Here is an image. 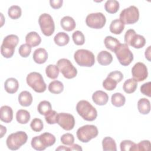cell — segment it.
I'll return each mask as SVG.
<instances>
[{"mask_svg": "<svg viewBox=\"0 0 151 151\" xmlns=\"http://www.w3.org/2000/svg\"><path fill=\"white\" fill-rule=\"evenodd\" d=\"M78 114L86 121H93L97 116V111L90 103L87 100L79 101L76 106Z\"/></svg>", "mask_w": 151, "mask_h": 151, "instance_id": "cell-1", "label": "cell"}, {"mask_svg": "<svg viewBox=\"0 0 151 151\" xmlns=\"http://www.w3.org/2000/svg\"><path fill=\"white\" fill-rule=\"evenodd\" d=\"M19 42V38L14 34L6 36L1 46V53L6 58H11L15 52V48Z\"/></svg>", "mask_w": 151, "mask_h": 151, "instance_id": "cell-2", "label": "cell"}, {"mask_svg": "<svg viewBox=\"0 0 151 151\" xmlns=\"http://www.w3.org/2000/svg\"><path fill=\"white\" fill-rule=\"evenodd\" d=\"M74 58L77 64L81 67H92L95 63V57L93 53L87 50L80 49L74 54Z\"/></svg>", "mask_w": 151, "mask_h": 151, "instance_id": "cell-3", "label": "cell"}, {"mask_svg": "<svg viewBox=\"0 0 151 151\" xmlns=\"http://www.w3.org/2000/svg\"><path fill=\"white\" fill-rule=\"evenodd\" d=\"M28 139L27 133L23 131H19L9 134L6 140V144L8 149L12 150L19 149L24 145Z\"/></svg>", "mask_w": 151, "mask_h": 151, "instance_id": "cell-4", "label": "cell"}, {"mask_svg": "<svg viewBox=\"0 0 151 151\" xmlns=\"http://www.w3.org/2000/svg\"><path fill=\"white\" fill-rule=\"evenodd\" d=\"M27 84L37 93H43L47 88V86L41 74L37 72H31L26 78Z\"/></svg>", "mask_w": 151, "mask_h": 151, "instance_id": "cell-5", "label": "cell"}, {"mask_svg": "<svg viewBox=\"0 0 151 151\" xmlns=\"http://www.w3.org/2000/svg\"><path fill=\"white\" fill-rule=\"evenodd\" d=\"M114 52L120 64L123 66L129 65L133 60V54L126 44H120Z\"/></svg>", "mask_w": 151, "mask_h": 151, "instance_id": "cell-6", "label": "cell"}, {"mask_svg": "<svg viewBox=\"0 0 151 151\" xmlns=\"http://www.w3.org/2000/svg\"><path fill=\"white\" fill-rule=\"evenodd\" d=\"M98 133L99 131L96 126L86 124L78 129L77 137L80 142L87 143L92 139L97 137Z\"/></svg>", "mask_w": 151, "mask_h": 151, "instance_id": "cell-7", "label": "cell"}, {"mask_svg": "<svg viewBox=\"0 0 151 151\" xmlns=\"http://www.w3.org/2000/svg\"><path fill=\"white\" fill-rule=\"evenodd\" d=\"M124 42L127 45L137 49L143 47L146 44V40L143 35L137 34L133 29H128L124 35Z\"/></svg>", "mask_w": 151, "mask_h": 151, "instance_id": "cell-8", "label": "cell"}, {"mask_svg": "<svg viewBox=\"0 0 151 151\" xmlns=\"http://www.w3.org/2000/svg\"><path fill=\"white\" fill-rule=\"evenodd\" d=\"M139 18L138 8L132 5L122 11L120 14V20L124 24H133L136 23Z\"/></svg>", "mask_w": 151, "mask_h": 151, "instance_id": "cell-9", "label": "cell"}, {"mask_svg": "<svg viewBox=\"0 0 151 151\" xmlns=\"http://www.w3.org/2000/svg\"><path fill=\"white\" fill-rule=\"evenodd\" d=\"M38 23L42 34L47 37L51 36L54 32L55 24L52 17L47 13H44L39 17Z\"/></svg>", "mask_w": 151, "mask_h": 151, "instance_id": "cell-10", "label": "cell"}, {"mask_svg": "<svg viewBox=\"0 0 151 151\" xmlns=\"http://www.w3.org/2000/svg\"><path fill=\"white\" fill-rule=\"evenodd\" d=\"M57 66L63 76L67 79L73 78L77 74L76 68L67 58L60 59L57 63Z\"/></svg>", "mask_w": 151, "mask_h": 151, "instance_id": "cell-11", "label": "cell"}, {"mask_svg": "<svg viewBox=\"0 0 151 151\" xmlns=\"http://www.w3.org/2000/svg\"><path fill=\"white\" fill-rule=\"evenodd\" d=\"M106 18L101 12L91 13L86 18V25L91 28L101 29L106 24Z\"/></svg>", "mask_w": 151, "mask_h": 151, "instance_id": "cell-12", "label": "cell"}, {"mask_svg": "<svg viewBox=\"0 0 151 151\" xmlns=\"http://www.w3.org/2000/svg\"><path fill=\"white\" fill-rule=\"evenodd\" d=\"M57 123L64 130L69 131L72 130L75 125L74 116L69 113H60L57 117Z\"/></svg>", "mask_w": 151, "mask_h": 151, "instance_id": "cell-13", "label": "cell"}, {"mask_svg": "<svg viewBox=\"0 0 151 151\" xmlns=\"http://www.w3.org/2000/svg\"><path fill=\"white\" fill-rule=\"evenodd\" d=\"M132 74L133 78L137 82H140L147 77L148 72L147 67L141 62L136 63L132 68Z\"/></svg>", "mask_w": 151, "mask_h": 151, "instance_id": "cell-14", "label": "cell"}, {"mask_svg": "<svg viewBox=\"0 0 151 151\" xmlns=\"http://www.w3.org/2000/svg\"><path fill=\"white\" fill-rule=\"evenodd\" d=\"M92 99L93 102L97 105L103 106L107 103L109 100V96L106 92L101 90H98L93 93Z\"/></svg>", "mask_w": 151, "mask_h": 151, "instance_id": "cell-15", "label": "cell"}, {"mask_svg": "<svg viewBox=\"0 0 151 151\" xmlns=\"http://www.w3.org/2000/svg\"><path fill=\"white\" fill-rule=\"evenodd\" d=\"M32 58L35 63L41 64L45 63L47 60L48 53L45 49L43 48H39L34 51Z\"/></svg>", "mask_w": 151, "mask_h": 151, "instance_id": "cell-16", "label": "cell"}, {"mask_svg": "<svg viewBox=\"0 0 151 151\" xmlns=\"http://www.w3.org/2000/svg\"><path fill=\"white\" fill-rule=\"evenodd\" d=\"M13 119V110L8 106H3L0 110V119L1 121L8 123Z\"/></svg>", "mask_w": 151, "mask_h": 151, "instance_id": "cell-17", "label": "cell"}, {"mask_svg": "<svg viewBox=\"0 0 151 151\" xmlns=\"http://www.w3.org/2000/svg\"><path fill=\"white\" fill-rule=\"evenodd\" d=\"M5 91L9 94L15 93L19 88V83L18 80L15 78H8L4 83Z\"/></svg>", "mask_w": 151, "mask_h": 151, "instance_id": "cell-18", "label": "cell"}, {"mask_svg": "<svg viewBox=\"0 0 151 151\" xmlns=\"http://www.w3.org/2000/svg\"><path fill=\"white\" fill-rule=\"evenodd\" d=\"M25 41L31 47L38 46L41 42V38L39 34L35 31L28 33L25 37Z\"/></svg>", "mask_w": 151, "mask_h": 151, "instance_id": "cell-19", "label": "cell"}, {"mask_svg": "<svg viewBox=\"0 0 151 151\" xmlns=\"http://www.w3.org/2000/svg\"><path fill=\"white\" fill-rule=\"evenodd\" d=\"M63 29L66 31H71L76 28V24L74 19L70 16H65L60 21Z\"/></svg>", "mask_w": 151, "mask_h": 151, "instance_id": "cell-20", "label": "cell"}, {"mask_svg": "<svg viewBox=\"0 0 151 151\" xmlns=\"http://www.w3.org/2000/svg\"><path fill=\"white\" fill-rule=\"evenodd\" d=\"M97 61L101 65H108L113 61V56L107 51H101L97 55Z\"/></svg>", "mask_w": 151, "mask_h": 151, "instance_id": "cell-21", "label": "cell"}, {"mask_svg": "<svg viewBox=\"0 0 151 151\" xmlns=\"http://www.w3.org/2000/svg\"><path fill=\"white\" fill-rule=\"evenodd\" d=\"M18 101L22 106H29L32 102V96L29 91H23L18 96Z\"/></svg>", "mask_w": 151, "mask_h": 151, "instance_id": "cell-22", "label": "cell"}, {"mask_svg": "<svg viewBox=\"0 0 151 151\" xmlns=\"http://www.w3.org/2000/svg\"><path fill=\"white\" fill-rule=\"evenodd\" d=\"M39 138L42 145L45 147H50L53 145L56 140L55 137L51 133L45 132L39 136Z\"/></svg>", "mask_w": 151, "mask_h": 151, "instance_id": "cell-23", "label": "cell"}, {"mask_svg": "<svg viewBox=\"0 0 151 151\" xmlns=\"http://www.w3.org/2000/svg\"><path fill=\"white\" fill-rule=\"evenodd\" d=\"M124 24L119 19H116L111 21L109 29L110 31L114 34H120L124 30Z\"/></svg>", "mask_w": 151, "mask_h": 151, "instance_id": "cell-24", "label": "cell"}, {"mask_svg": "<svg viewBox=\"0 0 151 151\" xmlns=\"http://www.w3.org/2000/svg\"><path fill=\"white\" fill-rule=\"evenodd\" d=\"M137 109L140 113L147 114L150 111V103L149 100L146 98L140 99L137 102Z\"/></svg>", "mask_w": 151, "mask_h": 151, "instance_id": "cell-25", "label": "cell"}, {"mask_svg": "<svg viewBox=\"0 0 151 151\" xmlns=\"http://www.w3.org/2000/svg\"><path fill=\"white\" fill-rule=\"evenodd\" d=\"M54 41L57 45L63 47L69 42L70 37L67 33L64 32H59L54 37Z\"/></svg>", "mask_w": 151, "mask_h": 151, "instance_id": "cell-26", "label": "cell"}, {"mask_svg": "<svg viewBox=\"0 0 151 151\" xmlns=\"http://www.w3.org/2000/svg\"><path fill=\"white\" fill-rule=\"evenodd\" d=\"M103 150L104 151H116V143L115 140L111 137H105L102 140Z\"/></svg>", "mask_w": 151, "mask_h": 151, "instance_id": "cell-27", "label": "cell"}, {"mask_svg": "<svg viewBox=\"0 0 151 151\" xmlns=\"http://www.w3.org/2000/svg\"><path fill=\"white\" fill-rule=\"evenodd\" d=\"M104 43L105 47L113 52L114 51L116 48L120 44L117 38L111 36H107L104 40Z\"/></svg>", "mask_w": 151, "mask_h": 151, "instance_id": "cell-28", "label": "cell"}, {"mask_svg": "<svg viewBox=\"0 0 151 151\" xmlns=\"http://www.w3.org/2000/svg\"><path fill=\"white\" fill-rule=\"evenodd\" d=\"M29 113L24 109H20L17 111L16 113L17 121L20 124H26L30 120Z\"/></svg>", "mask_w": 151, "mask_h": 151, "instance_id": "cell-29", "label": "cell"}, {"mask_svg": "<svg viewBox=\"0 0 151 151\" xmlns=\"http://www.w3.org/2000/svg\"><path fill=\"white\" fill-rule=\"evenodd\" d=\"M137 87V83L133 78H129L126 80L123 84V88L125 93L131 94L134 93Z\"/></svg>", "mask_w": 151, "mask_h": 151, "instance_id": "cell-30", "label": "cell"}, {"mask_svg": "<svg viewBox=\"0 0 151 151\" xmlns=\"http://www.w3.org/2000/svg\"><path fill=\"white\" fill-rule=\"evenodd\" d=\"M48 90L52 94H58L63 92L64 90V85L63 83L58 80L51 81L48 85Z\"/></svg>", "mask_w": 151, "mask_h": 151, "instance_id": "cell-31", "label": "cell"}, {"mask_svg": "<svg viewBox=\"0 0 151 151\" xmlns=\"http://www.w3.org/2000/svg\"><path fill=\"white\" fill-rule=\"evenodd\" d=\"M119 7V2L116 0H108L104 4L105 10L110 14L116 13L118 11Z\"/></svg>", "mask_w": 151, "mask_h": 151, "instance_id": "cell-32", "label": "cell"}, {"mask_svg": "<svg viewBox=\"0 0 151 151\" xmlns=\"http://www.w3.org/2000/svg\"><path fill=\"white\" fill-rule=\"evenodd\" d=\"M37 110L40 114L46 116L52 110L51 104L48 101H41L38 105Z\"/></svg>", "mask_w": 151, "mask_h": 151, "instance_id": "cell-33", "label": "cell"}, {"mask_svg": "<svg viewBox=\"0 0 151 151\" xmlns=\"http://www.w3.org/2000/svg\"><path fill=\"white\" fill-rule=\"evenodd\" d=\"M111 101L113 106L119 107L123 106L125 104L126 98L122 93H116L111 96Z\"/></svg>", "mask_w": 151, "mask_h": 151, "instance_id": "cell-34", "label": "cell"}, {"mask_svg": "<svg viewBox=\"0 0 151 151\" xmlns=\"http://www.w3.org/2000/svg\"><path fill=\"white\" fill-rule=\"evenodd\" d=\"M59 68L57 65L50 64L45 68V73L48 77L51 79H55L59 74Z\"/></svg>", "mask_w": 151, "mask_h": 151, "instance_id": "cell-35", "label": "cell"}, {"mask_svg": "<svg viewBox=\"0 0 151 151\" xmlns=\"http://www.w3.org/2000/svg\"><path fill=\"white\" fill-rule=\"evenodd\" d=\"M22 14V10L18 5H12L10 6L8 11V16L12 19H18Z\"/></svg>", "mask_w": 151, "mask_h": 151, "instance_id": "cell-36", "label": "cell"}, {"mask_svg": "<svg viewBox=\"0 0 151 151\" xmlns=\"http://www.w3.org/2000/svg\"><path fill=\"white\" fill-rule=\"evenodd\" d=\"M73 40L75 44L77 45H82L85 42V37L84 34L80 31H76L72 35Z\"/></svg>", "mask_w": 151, "mask_h": 151, "instance_id": "cell-37", "label": "cell"}, {"mask_svg": "<svg viewBox=\"0 0 151 151\" xmlns=\"http://www.w3.org/2000/svg\"><path fill=\"white\" fill-rule=\"evenodd\" d=\"M136 144L134 143L132 140H124L122 141L120 143V150L122 151H135V147H136Z\"/></svg>", "mask_w": 151, "mask_h": 151, "instance_id": "cell-38", "label": "cell"}, {"mask_svg": "<svg viewBox=\"0 0 151 151\" xmlns=\"http://www.w3.org/2000/svg\"><path fill=\"white\" fill-rule=\"evenodd\" d=\"M30 127L31 129L36 132H41L44 127V124L42 121L38 118H34L32 120L30 123Z\"/></svg>", "mask_w": 151, "mask_h": 151, "instance_id": "cell-39", "label": "cell"}, {"mask_svg": "<svg viewBox=\"0 0 151 151\" xmlns=\"http://www.w3.org/2000/svg\"><path fill=\"white\" fill-rule=\"evenodd\" d=\"M117 83L111 78L107 77L103 82V87L108 91H111L116 88Z\"/></svg>", "mask_w": 151, "mask_h": 151, "instance_id": "cell-40", "label": "cell"}, {"mask_svg": "<svg viewBox=\"0 0 151 151\" xmlns=\"http://www.w3.org/2000/svg\"><path fill=\"white\" fill-rule=\"evenodd\" d=\"M18 52L19 55L24 58L28 57L31 52V47L29 46L28 44H23L21 45H20Z\"/></svg>", "mask_w": 151, "mask_h": 151, "instance_id": "cell-41", "label": "cell"}, {"mask_svg": "<svg viewBox=\"0 0 151 151\" xmlns=\"http://www.w3.org/2000/svg\"><path fill=\"white\" fill-rule=\"evenodd\" d=\"M31 145L32 148H34L35 150H37L41 151V150H44L46 149V147L42 145V143L40 141L39 136H35L32 139Z\"/></svg>", "mask_w": 151, "mask_h": 151, "instance_id": "cell-42", "label": "cell"}, {"mask_svg": "<svg viewBox=\"0 0 151 151\" xmlns=\"http://www.w3.org/2000/svg\"><path fill=\"white\" fill-rule=\"evenodd\" d=\"M60 140L64 145L67 146H70L73 145L74 142V137L72 134L67 133L61 136Z\"/></svg>", "mask_w": 151, "mask_h": 151, "instance_id": "cell-43", "label": "cell"}, {"mask_svg": "<svg viewBox=\"0 0 151 151\" xmlns=\"http://www.w3.org/2000/svg\"><path fill=\"white\" fill-rule=\"evenodd\" d=\"M58 113L55 110H51L48 114L45 116V121L50 124L57 123V117Z\"/></svg>", "mask_w": 151, "mask_h": 151, "instance_id": "cell-44", "label": "cell"}, {"mask_svg": "<svg viewBox=\"0 0 151 151\" xmlns=\"http://www.w3.org/2000/svg\"><path fill=\"white\" fill-rule=\"evenodd\" d=\"M150 149V142L149 140H142L136 144L135 150H149Z\"/></svg>", "mask_w": 151, "mask_h": 151, "instance_id": "cell-45", "label": "cell"}, {"mask_svg": "<svg viewBox=\"0 0 151 151\" xmlns=\"http://www.w3.org/2000/svg\"><path fill=\"white\" fill-rule=\"evenodd\" d=\"M140 91L144 95L150 97L151 96V83L149 81L142 85L140 87Z\"/></svg>", "mask_w": 151, "mask_h": 151, "instance_id": "cell-46", "label": "cell"}, {"mask_svg": "<svg viewBox=\"0 0 151 151\" xmlns=\"http://www.w3.org/2000/svg\"><path fill=\"white\" fill-rule=\"evenodd\" d=\"M107 76L114 80L117 83L120 82L123 78V74H122V73L117 70L110 72Z\"/></svg>", "mask_w": 151, "mask_h": 151, "instance_id": "cell-47", "label": "cell"}, {"mask_svg": "<svg viewBox=\"0 0 151 151\" xmlns=\"http://www.w3.org/2000/svg\"><path fill=\"white\" fill-rule=\"evenodd\" d=\"M63 0H50V6L54 9H58L61 8L63 5Z\"/></svg>", "mask_w": 151, "mask_h": 151, "instance_id": "cell-48", "label": "cell"}, {"mask_svg": "<svg viewBox=\"0 0 151 151\" xmlns=\"http://www.w3.org/2000/svg\"><path fill=\"white\" fill-rule=\"evenodd\" d=\"M69 148L70 150H82L81 147L77 144L70 145V147Z\"/></svg>", "mask_w": 151, "mask_h": 151, "instance_id": "cell-49", "label": "cell"}, {"mask_svg": "<svg viewBox=\"0 0 151 151\" xmlns=\"http://www.w3.org/2000/svg\"><path fill=\"white\" fill-rule=\"evenodd\" d=\"M150 46H149L148 48L145 51V57L147 59L148 61H150Z\"/></svg>", "mask_w": 151, "mask_h": 151, "instance_id": "cell-50", "label": "cell"}, {"mask_svg": "<svg viewBox=\"0 0 151 151\" xmlns=\"http://www.w3.org/2000/svg\"><path fill=\"white\" fill-rule=\"evenodd\" d=\"M0 129H1V138H2L4 135L5 134L6 132V129L5 127H4L2 125H0Z\"/></svg>", "mask_w": 151, "mask_h": 151, "instance_id": "cell-51", "label": "cell"}, {"mask_svg": "<svg viewBox=\"0 0 151 151\" xmlns=\"http://www.w3.org/2000/svg\"><path fill=\"white\" fill-rule=\"evenodd\" d=\"M55 150H68V151L70 150L69 147H67L64 146H60Z\"/></svg>", "mask_w": 151, "mask_h": 151, "instance_id": "cell-52", "label": "cell"}]
</instances>
